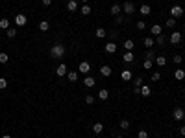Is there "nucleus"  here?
<instances>
[{"instance_id":"obj_1","label":"nucleus","mask_w":185,"mask_h":138,"mask_svg":"<svg viewBox=\"0 0 185 138\" xmlns=\"http://www.w3.org/2000/svg\"><path fill=\"white\" fill-rule=\"evenodd\" d=\"M50 55L54 59H61L65 55V46L61 44V43H58V44H54L52 46V50H50Z\"/></svg>"},{"instance_id":"obj_2","label":"nucleus","mask_w":185,"mask_h":138,"mask_svg":"<svg viewBox=\"0 0 185 138\" xmlns=\"http://www.w3.org/2000/svg\"><path fill=\"white\" fill-rule=\"evenodd\" d=\"M170 15H172V18H180L183 15V8L181 6H172L170 8Z\"/></svg>"},{"instance_id":"obj_3","label":"nucleus","mask_w":185,"mask_h":138,"mask_svg":"<svg viewBox=\"0 0 185 138\" xmlns=\"http://www.w3.org/2000/svg\"><path fill=\"white\" fill-rule=\"evenodd\" d=\"M26 22H28V18H26V15H22V13H17L15 15V24L20 28V26H26Z\"/></svg>"},{"instance_id":"obj_4","label":"nucleus","mask_w":185,"mask_h":138,"mask_svg":"<svg viewBox=\"0 0 185 138\" xmlns=\"http://www.w3.org/2000/svg\"><path fill=\"white\" fill-rule=\"evenodd\" d=\"M172 118H174V120H178V122H181V120L185 118V110H183V109H180V107H178V109H174Z\"/></svg>"},{"instance_id":"obj_5","label":"nucleus","mask_w":185,"mask_h":138,"mask_svg":"<svg viewBox=\"0 0 185 138\" xmlns=\"http://www.w3.org/2000/svg\"><path fill=\"white\" fill-rule=\"evenodd\" d=\"M122 11H124L126 15H132V13L135 11V4H133V2H124V6H122Z\"/></svg>"},{"instance_id":"obj_6","label":"nucleus","mask_w":185,"mask_h":138,"mask_svg":"<svg viewBox=\"0 0 185 138\" xmlns=\"http://www.w3.org/2000/svg\"><path fill=\"white\" fill-rule=\"evenodd\" d=\"M168 41H170L172 44H180V43H181V33H180V31H174L172 35H170Z\"/></svg>"},{"instance_id":"obj_7","label":"nucleus","mask_w":185,"mask_h":138,"mask_svg":"<svg viewBox=\"0 0 185 138\" xmlns=\"http://www.w3.org/2000/svg\"><path fill=\"white\" fill-rule=\"evenodd\" d=\"M109 13H111L113 17H119L120 13H122V6H119V4H113V6H111V9H109Z\"/></svg>"},{"instance_id":"obj_8","label":"nucleus","mask_w":185,"mask_h":138,"mask_svg":"<svg viewBox=\"0 0 185 138\" xmlns=\"http://www.w3.org/2000/svg\"><path fill=\"white\" fill-rule=\"evenodd\" d=\"M89 70H91V65H89L87 61L80 63V66H78V72H81V74H89Z\"/></svg>"},{"instance_id":"obj_9","label":"nucleus","mask_w":185,"mask_h":138,"mask_svg":"<svg viewBox=\"0 0 185 138\" xmlns=\"http://www.w3.org/2000/svg\"><path fill=\"white\" fill-rule=\"evenodd\" d=\"M104 50H106L107 53H115V52H117V44H115L113 41H109V43H106V48H104Z\"/></svg>"},{"instance_id":"obj_10","label":"nucleus","mask_w":185,"mask_h":138,"mask_svg":"<svg viewBox=\"0 0 185 138\" xmlns=\"http://www.w3.org/2000/svg\"><path fill=\"white\" fill-rule=\"evenodd\" d=\"M139 13H141V15H145V17H148L150 13H152V8H150L148 4H143L141 8H139Z\"/></svg>"},{"instance_id":"obj_11","label":"nucleus","mask_w":185,"mask_h":138,"mask_svg":"<svg viewBox=\"0 0 185 138\" xmlns=\"http://www.w3.org/2000/svg\"><path fill=\"white\" fill-rule=\"evenodd\" d=\"M84 85H85L87 88H93L94 85H96V81H94V78H91V75H87V78L84 79Z\"/></svg>"},{"instance_id":"obj_12","label":"nucleus","mask_w":185,"mask_h":138,"mask_svg":"<svg viewBox=\"0 0 185 138\" xmlns=\"http://www.w3.org/2000/svg\"><path fill=\"white\" fill-rule=\"evenodd\" d=\"M56 74L59 75V78H63V75L67 74V65H65V63H61V65L56 68Z\"/></svg>"},{"instance_id":"obj_13","label":"nucleus","mask_w":185,"mask_h":138,"mask_svg":"<svg viewBox=\"0 0 185 138\" xmlns=\"http://www.w3.org/2000/svg\"><path fill=\"white\" fill-rule=\"evenodd\" d=\"M139 94H141V96H145V98H148V96L152 94V90H150V87H148V85H141Z\"/></svg>"},{"instance_id":"obj_14","label":"nucleus","mask_w":185,"mask_h":138,"mask_svg":"<svg viewBox=\"0 0 185 138\" xmlns=\"http://www.w3.org/2000/svg\"><path fill=\"white\" fill-rule=\"evenodd\" d=\"M133 59H135L133 52H124V55H122V61H124V63H132Z\"/></svg>"},{"instance_id":"obj_15","label":"nucleus","mask_w":185,"mask_h":138,"mask_svg":"<svg viewBox=\"0 0 185 138\" xmlns=\"http://www.w3.org/2000/svg\"><path fill=\"white\" fill-rule=\"evenodd\" d=\"M100 74L104 75V78H109V75H111V66H107V65L100 66Z\"/></svg>"},{"instance_id":"obj_16","label":"nucleus","mask_w":185,"mask_h":138,"mask_svg":"<svg viewBox=\"0 0 185 138\" xmlns=\"http://www.w3.org/2000/svg\"><path fill=\"white\" fill-rule=\"evenodd\" d=\"M67 9L68 11H76L78 9V2H76V0H68V2H67Z\"/></svg>"},{"instance_id":"obj_17","label":"nucleus","mask_w":185,"mask_h":138,"mask_svg":"<svg viewBox=\"0 0 185 138\" xmlns=\"http://www.w3.org/2000/svg\"><path fill=\"white\" fill-rule=\"evenodd\" d=\"M155 65L157 66H165L167 65V57H165V55H157V57H155Z\"/></svg>"},{"instance_id":"obj_18","label":"nucleus","mask_w":185,"mask_h":138,"mask_svg":"<svg viewBox=\"0 0 185 138\" xmlns=\"http://www.w3.org/2000/svg\"><path fill=\"white\" fill-rule=\"evenodd\" d=\"M174 78H176L178 81H181V79H185V70H183V68H178V70L174 72Z\"/></svg>"},{"instance_id":"obj_19","label":"nucleus","mask_w":185,"mask_h":138,"mask_svg":"<svg viewBox=\"0 0 185 138\" xmlns=\"http://www.w3.org/2000/svg\"><path fill=\"white\" fill-rule=\"evenodd\" d=\"M120 78H122V81H130V79H132V70H122Z\"/></svg>"},{"instance_id":"obj_20","label":"nucleus","mask_w":185,"mask_h":138,"mask_svg":"<svg viewBox=\"0 0 185 138\" xmlns=\"http://www.w3.org/2000/svg\"><path fill=\"white\" fill-rule=\"evenodd\" d=\"M39 30H41V31H48V30H50L48 20H41V22H39Z\"/></svg>"},{"instance_id":"obj_21","label":"nucleus","mask_w":185,"mask_h":138,"mask_svg":"<svg viewBox=\"0 0 185 138\" xmlns=\"http://www.w3.org/2000/svg\"><path fill=\"white\" fill-rule=\"evenodd\" d=\"M102 131H104V125H102V123H98V122H96V123H94V125H93V133H94V134H100Z\"/></svg>"},{"instance_id":"obj_22","label":"nucleus","mask_w":185,"mask_h":138,"mask_svg":"<svg viewBox=\"0 0 185 138\" xmlns=\"http://www.w3.org/2000/svg\"><path fill=\"white\" fill-rule=\"evenodd\" d=\"M161 31H163V28H161L159 24H154V26H152V35L157 37V35H161Z\"/></svg>"},{"instance_id":"obj_23","label":"nucleus","mask_w":185,"mask_h":138,"mask_svg":"<svg viewBox=\"0 0 185 138\" xmlns=\"http://www.w3.org/2000/svg\"><path fill=\"white\" fill-rule=\"evenodd\" d=\"M143 44H145L146 48H152V46L155 44V41H154L152 37H146V39H143Z\"/></svg>"},{"instance_id":"obj_24","label":"nucleus","mask_w":185,"mask_h":138,"mask_svg":"<svg viewBox=\"0 0 185 138\" xmlns=\"http://www.w3.org/2000/svg\"><path fill=\"white\" fill-rule=\"evenodd\" d=\"M133 46H135V43H133L132 39L124 41V48H126V52H132V50H133Z\"/></svg>"},{"instance_id":"obj_25","label":"nucleus","mask_w":185,"mask_h":138,"mask_svg":"<svg viewBox=\"0 0 185 138\" xmlns=\"http://www.w3.org/2000/svg\"><path fill=\"white\" fill-rule=\"evenodd\" d=\"M67 78H68V81H72V83L78 81V72H74V70L72 72H67Z\"/></svg>"},{"instance_id":"obj_26","label":"nucleus","mask_w":185,"mask_h":138,"mask_svg":"<svg viewBox=\"0 0 185 138\" xmlns=\"http://www.w3.org/2000/svg\"><path fill=\"white\" fill-rule=\"evenodd\" d=\"M80 13H81V15H89V13H91V6L84 4V6H81V9H80Z\"/></svg>"},{"instance_id":"obj_27","label":"nucleus","mask_w":185,"mask_h":138,"mask_svg":"<svg viewBox=\"0 0 185 138\" xmlns=\"http://www.w3.org/2000/svg\"><path fill=\"white\" fill-rule=\"evenodd\" d=\"M107 96H109L107 88H100V92H98V98H100V100H107Z\"/></svg>"},{"instance_id":"obj_28","label":"nucleus","mask_w":185,"mask_h":138,"mask_svg":"<svg viewBox=\"0 0 185 138\" xmlns=\"http://www.w3.org/2000/svg\"><path fill=\"white\" fill-rule=\"evenodd\" d=\"M94 33H96V37H98V39H104V37L107 35V33H106V30H104V28H98V30H96V31H94Z\"/></svg>"},{"instance_id":"obj_29","label":"nucleus","mask_w":185,"mask_h":138,"mask_svg":"<svg viewBox=\"0 0 185 138\" xmlns=\"http://www.w3.org/2000/svg\"><path fill=\"white\" fill-rule=\"evenodd\" d=\"M0 28H2V30H8L9 28V20L8 18H0Z\"/></svg>"},{"instance_id":"obj_30","label":"nucleus","mask_w":185,"mask_h":138,"mask_svg":"<svg viewBox=\"0 0 185 138\" xmlns=\"http://www.w3.org/2000/svg\"><path fill=\"white\" fill-rule=\"evenodd\" d=\"M6 33H8L9 39H13V37L17 35V30H15V28H8V30H6Z\"/></svg>"},{"instance_id":"obj_31","label":"nucleus","mask_w":185,"mask_h":138,"mask_svg":"<svg viewBox=\"0 0 185 138\" xmlns=\"http://www.w3.org/2000/svg\"><path fill=\"white\" fill-rule=\"evenodd\" d=\"M8 59H9V55L8 53H4V52H0V63H8Z\"/></svg>"},{"instance_id":"obj_32","label":"nucleus","mask_w":185,"mask_h":138,"mask_svg":"<svg viewBox=\"0 0 185 138\" xmlns=\"http://www.w3.org/2000/svg\"><path fill=\"white\" fill-rule=\"evenodd\" d=\"M165 37H163V35H157V39H155V44H159V46H163V44H165Z\"/></svg>"},{"instance_id":"obj_33","label":"nucleus","mask_w":185,"mask_h":138,"mask_svg":"<svg viewBox=\"0 0 185 138\" xmlns=\"http://www.w3.org/2000/svg\"><path fill=\"white\" fill-rule=\"evenodd\" d=\"M85 103H87V105H93V103H94V98H93L91 94H87V96H85Z\"/></svg>"},{"instance_id":"obj_34","label":"nucleus","mask_w":185,"mask_h":138,"mask_svg":"<svg viewBox=\"0 0 185 138\" xmlns=\"http://www.w3.org/2000/svg\"><path fill=\"white\" fill-rule=\"evenodd\" d=\"M137 138H148V133H146L145 129H141L139 133H137Z\"/></svg>"},{"instance_id":"obj_35","label":"nucleus","mask_w":185,"mask_h":138,"mask_svg":"<svg viewBox=\"0 0 185 138\" xmlns=\"http://www.w3.org/2000/svg\"><path fill=\"white\" fill-rule=\"evenodd\" d=\"M145 59H146V61H154V53H152V50H148V52L145 53Z\"/></svg>"},{"instance_id":"obj_36","label":"nucleus","mask_w":185,"mask_h":138,"mask_svg":"<svg viewBox=\"0 0 185 138\" xmlns=\"http://www.w3.org/2000/svg\"><path fill=\"white\" fill-rule=\"evenodd\" d=\"M143 68H145V70H150V68H152V61H146V59H145V63H143Z\"/></svg>"},{"instance_id":"obj_37","label":"nucleus","mask_w":185,"mask_h":138,"mask_svg":"<svg viewBox=\"0 0 185 138\" xmlns=\"http://www.w3.org/2000/svg\"><path fill=\"white\" fill-rule=\"evenodd\" d=\"M6 87H8V81H6L4 78H0V90H4Z\"/></svg>"},{"instance_id":"obj_38","label":"nucleus","mask_w":185,"mask_h":138,"mask_svg":"<svg viewBox=\"0 0 185 138\" xmlns=\"http://www.w3.org/2000/svg\"><path fill=\"white\" fill-rule=\"evenodd\" d=\"M176 26V18H168L167 20V28H174Z\"/></svg>"},{"instance_id":"obj_39","label":"nucleus","mask_w":185,"mask_h":138,"mask_svg":"<svg viewBox=\"0 0 185 138\" xmlns=\"http://www.w3.org/2000/svg\"><path fill=\"white\" fill-rule=\"evenodd\" d=\"M130 127V122L128 120H120V129H128Z\"/></svg>"},{"instance_id":"obj_40","label":"nucleus","mask_w":185,"mask_h":138,"mask_svg":"<svg viewBox=\"0 0 185 138\" xmlns=\"http://www.w3.org/2000/svg\"><path fill=\"white\" fill-rule=\"evenodd\" d=\"M172 61H174L176 65H180V63H181V55H180V53H176L174 57H172Z\"/></svg>"},{"instance_id":"obj_41","label":"nucleus","mask_w":185,"mask_h":138,"mask_svg":"<svg viewBox=\"0 0 185 138\" xmlns=\"http://www.w3.org/2000/svg\"><path fill=\"white\" fill-rule=\"evenodd\" d=\"M159 79H161V74L159 72H154L152 74V81H159Z\"/></svg>"},{"instance_id":"obj_42","label":"nucleus","mask_w":185,"mask_h":138,"mask_svg":"<svg viewBox=\"0 0 185 138\" xmlns=\"http://www.w3.org/2000/svg\"><path fill=\"white\" fill-rule=\"evenodd\" d=\"M145 28H146V24L143 22V20H139V22H137V30H145Z\"/></svg>"},{"instance_id":"obj_43","label":"nucleus","mask_w":185,"mask_h":138,"mask_svg":"<svg viewBox=\"0 0 185 138\" xmlns=\"http://www.w3.org/2000/svg\"><path fill=\"white\" fill-rule=\"evenodd\" d=\"M135 85H137V88H139V87L143 85V78H137V79H135Z\"/></svg>"},{"instance_id":"obj_44","label":"nucleus","mask_w":185,"mask_h":138,"mask_svg":"<svg viewBox=\"0 0 185 138\" xmlns=\"http://www.w3.org/2000/svg\"><path fill=\"white\" fill-rule=\"evenodd\" d=\"M122 22H124V18H122V17L119 15V17H117V24H122Z\"/></svg>"},{"instance_id":"obj_45","label":"nucleus","mask_w":185,"mask_h":138,"mask_svg":"<svg viewBox=\"0 0 185 138\" xmlns=\"http://www.w3.org/2000/svg\"><path fill=\"white\" fill-rule=\"evenodd\" d=\"M43 4H45V6H50V4H52V0H43Z\"/></svg>"},{"instance_id":"obj_46","label":"nucleus","mask_w":185,"mask_h":138,"mask_svg":"<svg viewBox=\"0 0 185 138\" xmlns=\"http://www.w3.org/2000/svg\"><path fill=\"white\" fill-rule=\"evenodd\" d=\"M180 133H181V136H185V125H183V127L180 129Z\"/></svg>"},{"instance_id":"obj_47","label":"nucleus","mask_w":185,"mask_h":138,"mask_svg":"<svg viewBox=\"0 0 185 138\" xmlns=\"http://www.w3.org/2000/svg\"><path fill=\"white\" fill-rule=\"evenodd\" d=\"M2 138H11V136H9V134H4V136H2Z\"/></svg>"},{"instance_id":"obj_48","label":"nucleus","mask_w":185,"mask_h":138,"mask_svg":"<svg viewBox=\"0 0 185 138\" xmlns=\"http://www.w3.org/2000/svg\"><path fill=\"white\" fill-rule=\"evenodd\" d=\"M81 2H84V4H87V2H89V0H81Z\"/></svg>"},{"instance_id":"obj_49","label":"nucleus","mask_w":185,"mask_h":138,"mask_svg":"<svg viewBox=\"0 0 185 138\" xmlns=\"http://www.w3.org/2000/svg\"><path fill=\"white\" fill-rule=\"evenodd\" d=\"M115 138H122V136H115Z\"/></svg>"}]
</instances>
